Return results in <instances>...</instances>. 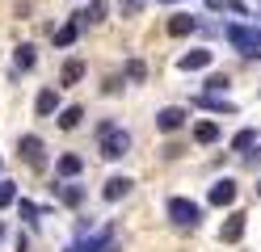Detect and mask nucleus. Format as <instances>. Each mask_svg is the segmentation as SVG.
<instances>
[{"label":"nucleus","instance_id":"f8f14e48","mask_svg":"<svg viewBox=\"0 0 261 252\" xmlns=\"http://www.w3.org/2000/svg\"><path fill=\"white\" fill-rule=\"evenodd\" d=\"M194 105H206V109H215V114H236L232 101H223L219 93H206V97H194Z\"/></svg>","mask_w":261,"mask_h":252},{"label":"nucleus","instance_id":"a878e982","mask_svg":"<svg viewBox=\"0 0 261 252\" xmlns=\"http://www.w3.org/2000/svg\"><path fill=\"white\" fill-rule=\"evenodd\" d=\"M249 164H253V168L261 164V147H257V151H253V156H249Z\"/></svg>","mask_w":261,"mask_h":252},{"label":"nucleus","instance_id":"dca6fc26","mask_svg":"<svg viewBox=\"0 0 261 252\" xmlns=\"http://www.w3.org/2000/svg\"><path fill=\"white\" fill-rule=\"evenodd\" d=\"M51 189L68 202V206H80V202H85V189H80V185H51Z\"/></svg>","mask_w":261,"mask_h":252},{"label":"nucleus","instance_id":"9b49d317","mask_svg":"<svg viewBox=\"0 0 261 252\" xmlns=\"http://www.w3.org/2000/svg\"><path fill=\"white\" fill-rule=\"evenodd\" d=\"M76 38H80V17H72V21H63L55 30V46H72Z\"/></svg>","mask_w":261,"mask_h":252},{"label":"nucleus","instance_id":"2eb2a0df","mask_svg":"<svg viewBox=\"0 0 261 252\" xmlns=\"http://www.w3.org/2000/svg\"><path fill=\"white\" fill-rule=\"evenodd\" d=\"M80 168H85V160H80V156H72V151H68V156H59V164H55V173H59V177H76Z\"/></svg>","mask_w":261,"mask_h":252},{"label":"nucleus","instance_id":"6e6552de","mask_svg":"<svg viewBox=\"0 0 261 252\" xmlns=\"http://www.w3.org/2000/svg\"><path fill=\"white\" fill-rule=\"evenodd\" d=\"M130 185H135L130 177H110V181H106V189H101V198H106V202H118V198L130 193Z\"/></svg>","mask_w":261,"mask_h":252},{"label":"nucleus","instance_id":"cd10ccee","mask_svg":"<svg viewBox=\"0 0 261 252\" xmlns=\"http://www.w3.org/2000/svg\"><path fill=\"white\" fill-rule=\"evenodd\" d=\"M257 193H261V181H257Z\"/></svg>","mask_w":261,"mask_h":252},{"label":"nucleus","instance_id":"412c9836","mask_svg":"<svg viewBox=\"0 0 261 252\" xmlns=\"http://www.w3.org/2000/svg\"><path fill=\"white\" fill-rule=\"evenodd\" d=\"M80 17V25H89V21H101V17H106V5H101V0H93V5L85 9V13H76Z\"/></svg>","mask_w":261,"mask_h":252},{"label":"nucleus","instance_id":"393cba45","mask_svg":"<svg viewBox=\"0 0 261 252\" xmlns=\"http://www.w3.org/2000/svg\"><path fill=\"white\" fill-rule=\"evenodd\" d=\"M21 214H25V218H38V206H34V202H25V198H21Z\"/></svg>","mask_w":261,"mask_h":252},{"label":"nucleus","instance_id":"4be33fe9","mask_svg":"<svg viewBox=\"0 0 261 252\" xmlns=\"http://www.w3.org/2000/svg\"><path fill=\"white\" fill-rule=\"evenodd\" d=\"M143 76H148V67H143L139 59H126V80H135V84H139Z\"/></svg>","mask_w":261,"mask_h":252},{"label":"nucleus","instance_id":"423d86ee","mask_svg":"<svg viewBox=\"0 0 261 252\" xmlns=\"http://www.w3.org/2000/svg\"><path fill=\"white\" fill-rule=\"evenodd\" d=\"M17 151L25 156V164L42 168V139H38V134H21V139H17Z\"/></svg>","mask_w":261,"mask_h":252},{"label":"nucleus","instance_id":"6ab92c4d","mask_svg":"<svg viewBox=\"0 0 261 252\" xmlns=\"http://www.w3.org/2000/svg\"><path fill=\"white\" fill-rule=\"evenodd\" d=\"M80 118H85V109H80V105H68V109L59 114V126H63V130H76Z\"/></svg>","mask_w":261,"mask_h":252},{"label":"nucleus","instance_id":"ddd939ff","mask_svg":"<svg viewBox=\"0 0 261 252\" xmlns=\"http://www.w3.org/2000/svg\"><path fill=\"white\" fill-rule=\"evenodd\" d=\"M194 30H198V21L186 17V13H177L173 21H169V34H173V38H186V34H194Z\"/></svg>","mask_w":261,"mask_h":252},{"label":"nucleus","instance_id":"b1692460","mask_svg":"<svg viewBox=\"0 0 261 252\" xmlns=\"http://www.w3.org/2000/svg\"><path fill=\"white\" fill-rule=\"evenodd\" d=\"M227 84H232L227 76H211V80H206V93H227Z\"/></svg>","mask_w":261,"mask_h":252},{"label":"nucleus","instance_id":"f3484780","mask_svg":"<svg viewBox=\"0 0 261 252\" xmlns=\"http://www.w3.org/2000/svg\"><path fill=\"white\" fill-rule=\"evenodd\" d=\"M13 63H17V72H30V67L38 63V55H34V46H17V55H13Z\"/></svg>","mask_w":261,"mask_h":252},{"label":"nucleus","instance_id":"5701e85b","mask_svg":"<svg viewBox=\"0 0 261 252\" xmlns=\"http://www.w3.org/2000/svg\"><path fill=\"white\" fill-rule=\"evenodd\" d=\"M17 202V189H13V181H0V206H13Z\"/></svg>","mask_w":261,"mask_h":252},{"label":"nucleus","instance_id":"9d476101","mask_svg":"<svg viewBox=\"0 0 261 252\" xmlns=\"http://www.w3.org/2000/svg\"><path fill=\"white\" fill-rule=\"evenodd\" d=\"M34 109H38V118H51L59 109V89H42L38 101H34Z\"/></svg>","mask_w":261,"mask_h":252},{"label":"nucleus","instance_id":"1a4fd4ad","mask_svg":"<svg viewBox=\"0 0 261 252\" xmlns=\"http://www.w3.org/2000/svg\"><path fill=\"white\" fill-rule=\"evenodd\" d=\"M211 63V50H190V55H181V59H177V67H181V72H202V67Z\"/></svg>","mask_w":261,"mask_h":252},{"label":"nucleus","instance_id":"f257e3e1","mask_svg":"<svg viewBox=\"0 0 261 252\" xmlns=\"http://www.w3.org/2000/svg\"><path fill=\"white\" fill-rule=\"evenodd\" d=\"M97 151H101V160H122L130 151V134L118 122H101L97 126Z\"/></svg>","mask_w":261,"mask_h":252},{"label":"nucleus","instance_id":"bb28decb","mask_svg":"<svg viewBox=\"0 0 261 252\" xmlns=\"http://www.w3.org/2000/svg\"><path fill=\"white\" fill-rule=\"evenodd\" d=\"M0 240H5V223H0Z\"/></svg>","mask_w":261,"mask_h":252},{"label":"nucleus","instance_id":"4468645a","mask_svg":"<svg viewBox=\"0 0 261 252\" xmlns=\"http://www.w3.org/2000/svg\"><path fill=\"white\" fill-rule=\"evenodd\" d=\"M194 139H198L202 147H211L219 139V122H198V126H194Z\"/></svg>","mask_w":261,"mask_h":252},{"label":"nucleus","instance_id":"20e7f679","mask_svg":"<svg viewBox=\"0 0 261 252\" xmlns=\"http://www.w3.org/2000/svg\"><path fill=\"white\" fill-rule=\"evenodd\" d=\"M186 118H190V114H186L181 105H169V109H160V114H156V130L173 134V130H181V126H186Z\"/></svg>","mask_w":261,"mask_h":252},{"label":"nucleus","instance_id":"0eeeda50","mask_svg":"<svg viewBox=\"0 0 261 252\" xmlns=\"http://www.w3.org/2000/svg\"><path fill=\"white\" fill-rule=\"evenodd\" d=\"M232 202H236V181L232 177H223V181L211 185V206H232Z\"/></svg>","mask_w":261,"mask_h":252},{"label":"nucleus","instance_id":"7ed1b4c3","mask_svg":"<svg viewBox=\"0 0 261 252\" xmlns=\"http://www.w3.org/2000/svg\"><path fill=\"white\" fill-rule=\"evenodd\" d=\"M223 38L232 42V46L240 50V55H257V50H261V30H244V25H227V30H223Z\"/></svg>","mask_w":261,"mask_h":252},{"label":"nucleus","instance_id":"f03ea898","mask_svg":"<svg viewBox=\"0 0 261 252\" xmlns=\"http://www.w3.org/2000/svg\"><path fill=\"white\" fill-rule=\"evenodd\" d=\"M169 218L177 227H198L202 210H198V202H190V198H169Z\"/></svg>","mask_w":261,"mask_h":252},{"label":"nucleus","instance_id":"aec40b11","mask_svg":"<svg viewBox=\"0 0 261 252\" xmlns=\"http://www.w3.org/2000/svg\"><path fill=\"white\" fill-rule=\"evenodd\" d=\"M253 143H257V130H253V126H244V130L236 134V139H232V151H249Z\"/></svg>","mask_w":261,"mask_h":252},{"label":"nucleus","instance_id":"39448f33","mask_svg":"<svg viewBox=\"0 0 261 252\" xmlns=\"http://www.w3.org/2000/svg\"><path fill=\"white\" fill-rule=\"evenodd\" d=\"M244 218H249L244 210H232V214H227V223L219 227V240H223V244H236L240 235H244Z\"/></svg>","mask_w":261,"mask_h":252},{"label":"nucleus","instance_id":"a211bd4d","mask_svg":"<svg viewBox=\"0 0 261 252\" xmlns=\"http://www.w3.org/2000/svg\"><path fill=\"white\" fill-rule=\"evenodd\" d=\"M80 76H85V63H80V59H68V63H63V76H59V84H76Z\"/></svg>","mask_w":261,"mask_h":252}]
</instances>
